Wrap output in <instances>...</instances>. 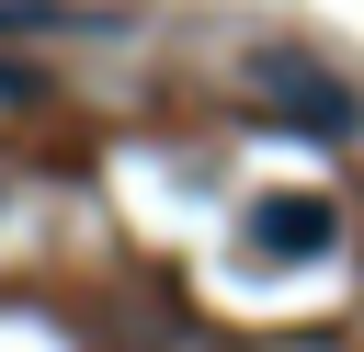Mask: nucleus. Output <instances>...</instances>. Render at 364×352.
<instances>
[{
  "label": "nucleus",
  "mask_w": 364,
  "mask_h": 352,
  "mask_svg": "<svg viewBox=\"0 0 364 352\" xmlns=\"http://www.w3.org/2000/svg\"><path fill=\"white\" fill-rule=\"evenodd\" d=\"M250 91H262L273 114H296L307 136H353V125H364V102H353L330 68H307L296 45H262V57H250Z\"/></svg>",
  "instance_id": "obj_1"
},
{
  "label": "nucleus",
  "mask_w": 364,
  "mask_h": 352,
  "mask_svg": "<svg viewBox=\"0 0 364 352\" xmlns=\"http://www.w3.org/2000/svg\"><path fill=\"white\" fill-rule=\"evenodd\" d=\"M11 91H34V79H23V68H0V102H11Z\"/></svg>",
  "instance_id": "obj_4"
},
{
  "label": "nucleus",
  "mask_w": 364,
  "mask_h": 352,
  "mask_svg": "<svg viewBox=\"0 0 364 352\" xmlns=\"http://www.w3.org/2000/svg\"><path fill=\"white\" fill-rule=\"evenodd\" d=\"M250 238H262V261H318L341 238V204L330 193H262L250 204Z\"/></svg>",
  "instance_id": "obj_2"
},
{
  "label": "nucleus",
  "mask_w": 364,
  "mask_h": 352,
  "mask_svg": "<svg viewBox=\"0 0 364 352\" xmlns=\"http://www.w3.org/2000/svg\"><path fill=\"white\" fill-rule=\"evenodd\" d=\"M34 23H102L91 0H0V34H34Z\"/></svg>",
  "instance_id": "obj_3"
}]
</instances>
